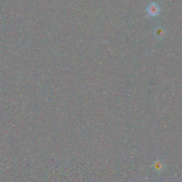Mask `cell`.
Returning <instances> with one entry per match:
<instances>
[{"label":"cell","mask_w":182,"mask_h":182,"mask_svg":"<svg viewBox=\"0 0 182 182\" xmlns=\"http://www.w3.org/2000/svg\"><path fill=\"white\" fill-rule=\"evenodd\" d=\"M148 11H149L150 15H152V16L157 15V14H158V12H159V8L157 7L156 4H152L149 7Z\"/></svg>","instance_id":"cell-1"}]
</instances>
